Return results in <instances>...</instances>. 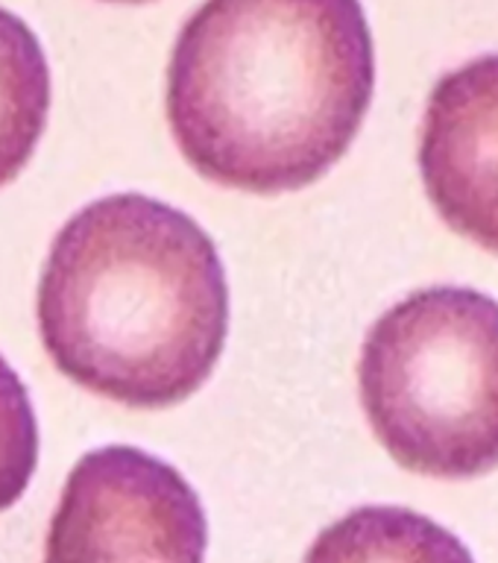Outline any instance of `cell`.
Returning a JSON list of instances; mask_svg holds the SVG:
<instances>
[{
  "label": "cell",
  "mask_w": 498,
  "mask_h": 563,
  "mask_svg": "<svg viewBox=\"0 0 498 563\" xmlns=\"http://www.w3.org/2000/svg\"><path fill=\"white\" fill-rule=\"evenodd\" d=\"M206 510L179 470L135 446H103L70 470L44 563H206Z\"/></svg>",
  "instance_id": "cell-4"
},
{
  "label": "cell",
  "mask_w": 498,
  "mask_h": 563,
  "mask_svg": "<svg viewBox=\"0 0 498 563\" xmlns=\"http://www.w3.org/2000/svg\"><path fill=\"white\" fill-rule=\"evenodd\" d=\"M420 170L446 227L498 255V53L449 70L434 86Z\"/></svg>",
  "instance_id": "cell-5"
},
{
  "label": "cell",
  "mask_w": 498,
  "mask_h": 563,
  "mask_svg": "<svg viewBox=\"0 0 498 563\" xmlns=\"http://www.w3.org/2000/svg\"><path fill=\"white\" fill-rule=\"evenodd\" d=\"M38 332L62 376L126 408L197 394L229 332L218 246L144 194L88 202L62 227L38 282Z\"/></svg>",
  "instance_id": "cell-2"
},
{
  "label": "cell",
  "mask_w": 498,
  "mask_h": 563,
  "mask_svg": "<svg viewBox=\"0 0 498 563\" xmlns=\"http://www.w3.org/2000/svg\"><path fill=\"white\" fill-rule=\"evenodd\" d=\"M361 405L396 464L429 478L498 466V299L482 290H417L369 329Z\"/></svg>",
  "instance_id": "cell-3"
},
{
  "label": "cell",
  "mask_w": 498,
  "mask_h": 563,
  "mask_svg": "<svg viewBox=\"0 0 498 563\" xmlns=\"http://www.w3.org/2000/svg\"><path fill=\"white\" fill-rule=\"evenodd\" d=\"M38 466V422L24 382L0 355V514L26 493Z\"/></svg>",
  "instance_id": "cell-8"
},
{
  "label": "cell",
  "mask_w": 498,
  "mask_h": 563,
  "mask_svg": "<svg viewBox=\"0 0 498 563\" xmlns=\"http://www.w3.org/2000/svg\"><path fill=\"white\" fill-rule=\"evenodd\" d=\"M302 563H475L449 528L411 508L367 505L320 531Z\"/></svg>",
  "instance_id": "cell-6"
},
{
  "label": "cell",
  "mask_w": 498,
  "mask_h": 563,
  "mask_svg": "<svg viewBox=\"0 0 498 563\" xmlns=\"http://www.w3.org/2000/svg\"><path fill=\"white\" fill-rule=\"evenodd\" d=\"M109 3H147V0H109Z\"/></svg>",
  "instance_id": "cell-9"
},
{
  "label": "cell",
  "mask_w": 498,
  "mask_h": 563,
  "mask_svg": "<svg viewBox=\"0 0 498 563\" xmlns=\"http://www.w3.org/2000/svg\"><path fill=\"white\" fill-rule=\"evenodd\" d=\"M373 88L361 0H206L176 38L167 121L202 179L299 191L350 150Z\"/></svg>",
  "instance_id": "cell-1"
},
{
  "label": "cell",
  "mask_w": 498,
  "mask_h": 563,
  "mask_svg": "<svg viewBox=\"0 0 498 563\" xmlns=\"http://www.w3.org/2000/svg\"><path fill=\"white\" fill-rule=\"evenodd\" d=\"M51 109V68L35 33L0 7V188L33 158Z\"/></svg>",
  "instance_id": "cell-7"
}]
</instances>
